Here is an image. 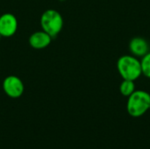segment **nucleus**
Returning a JSON list of instances; mask_svg holds the SVG:
<instances>
[{"mask_svg":"<svg viewBox=\"0 0 150 149\" xmlns=\"http://www.w3.org/2000/svg\"><path fill=\"white\" fill-rule=\"evenodd\" d=\"M18 30V20L12 13H4L0 16V36L11 37Z\"/></svg>","mask_w":150,"mask_h":149,"instance_id":"39448f33","label":"nucleus"},{"mask_svg":"<svg viewBox=\"0 0 150 149\" xmlns=\"http://www.w3.org/2000/svg\"><path fill=\"white\" fill-rule=\"evenodd\" d=\"M4 92L11 98L20 97L25 90L22 80L16 76H8L3 82Z\"/></svg>","mask_w":150,"mask_h":149,"instance_id":"20e7f679","label":"nucleus"},{"mask_svg":"<svg viewBox=\"0 0 150 149\" xmlns=\"http://www.w3.org/2000/svg\"><path fill=\"white\" fill-rule=\"evenodd\" d=\"M117 69L120 76L125 80L136 81L142 75L141 60L130 54L122 55L118 59Z\"/></svg>","mask_w":150,"mask_h":149,"instance_id":"f257e3e1","label":"nucleus"},{"mask_svg":"<svg viewBox=\"0 0 150 149\" xmlns=\"http://www.w3.org/2000/svg\"><path fill=\"white\" fill-rule=\"evenodd\" d=\"M40 25L44 32L52 38H54L61 32L63 27V18L58 11L48 9L40 17Z\"/></svg>","mask_w":150,"mask_h":149,"instance_id":"7ed1b4c3","label":"nucleus"},{"mask_svg":"<svg viewBox=\"0 0 150 149\" xmlns=\"http://www.w3.org/2000/svg\"><path fill=\"white\" fill-rule=\"evenodd\" d=\"M141 62L142 68V75L150 79V52L142 57Z\"/></svg>","mask_w":150,"mask_h":149,"instance_id":"1a4fd4ad","label":"nucleus"},{"mask_svg":"<svg viewBox=\"0 0 150 149\" xmlns=\"http://www.w3.org/2000/svg\"><path fill=\"white\" fill-rule=\"evenodd\" d=\"M129 50L132 55L136 57H143L149 51L148 41L142 37H134L129 42Z\"/></svg>","mask_w":150,"mask_h":149,"instance_id":"0eeeda50","label":"nucleus"},{"mask_svg":"<svg viewBox=\"0 0 150 149\" xmlns=\"http://www.w3.org/2000/svg\"><path fill=\"white\" fill-rule=\"evenodd\" d=\"M52 37L46 32L38 31L29 37V44L34 49H43L48 47L52 41Z\"/></svg>","mask_w":150,"mask_h":149,"instance_id":"423d86ee","label":"nucleus"},{"mask_svg":"<svg viewBox=\"0 0 150 149\" xmlns=\"http://www.w3.org/2000/svg\"><path fill=\"white\" fill-rule=\"evenodd\" d=\"M134 90H135L134 81L123 79L122 83L120 85V94L123 95L124 97H128Z\"/></svg>","mask_w":150,"mask_h":149,"instance_id":"6e6552de","label":"nucleus"},{"mask_svg":"<svg viewBox=\"0 0 150 149\" xmlns=\"http://www.w3.org/2000/svg\"><path fill=\"white\" fill-rule=\"evenodd\" d=\"M150 109V94L142 90H135L127 98V111L133 118L144 115Z\"/></svg>","mask_w":150,"mask_h":149,"instance_id":"f03ea898","label":"nucleus"}]
</instances>
